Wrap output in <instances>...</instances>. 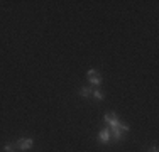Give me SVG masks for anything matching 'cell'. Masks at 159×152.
<instances>
[{"mask_svg": "<svg viewBox=\"0 0 159 152\" xmlns=\"http://www.w3.org/2000/svg\"><path fill=\"white\" fill-rule=\"evenodd\" d=\"M32 145H34V140L31 137H20L16 144V147L20 150H29V149H32Z\"/></svg>", "mask_w": 159, "mask_h": 152, "instance_id": "1", "label": "cell"}, {"mask_svg": "<svg viewBox=\"0 0 159 152\" xmlns=\"http://www.w3.org/2000/svg\"><path fill=\"white\" fill-rule=\"evenodd\" d=\"M103 118H105V122L108 123V128H117V127L120 125V118L117 117V113H113V112L107 113Z\"/></svg>", "mask_w": 159, "mask_h": 152, "instance_id": "2", "label": "cell"}, {"mask_svg": "<svg viewBox=\"0 0 159 152\" xmlns=\"http://www.w3.org/2000/svg\"><path fill=\"white\" fill-rule=\"evenodd\" d=\"M86 78H88V81L92 83V85H95V86H100L102 85V76L97 73V69H88Z\"/></svg>", "mask_w": 159, "mask_h": 152, "instance_id": "3", "label": "cell"}, {"mask_svg": "<svg viewBox=\"0 0 159 152\" xmlns=\"http://www.w3.org/2000/svg\"><path fill=\"white\" fill-rule=\"evenodd\" d=\"M110 139H112V134H110V130H108V128H103V130H100V134H98V140H100L102 144L110 142Z\"/></svg>", "mask_w": 159, "mask_h": 152, "instance_id": "4", "label": "cell"}, {"mask_svg": "<svg viewBox=\"0 0 159 152\" xmlns=\"http://www.w3.org/2000/svg\"><path fill=\"white\" fill-rule=\"evenodd\" d=\"M92 96L95 98V100H98V101L103 100V93H102L100 90H92Z\"/></svg>", "mask_w": 159, "mask_h": 152, "instance_id": "5", "label": "cell"}, {"mask_svg": "<svg viewBox=\"0 0 159 152\" xmlns=\"http://www.w3.org/2000/svg\"><path fill=\"white\" fill-rule=\"evenodd\" d=\"M80 95H81V96H90V95H92V90L90 88H81L80 90Z\"/></svg>", "mask_w": 159, "mask_h": 152, "instance_id": "6", "label": "cell"}, {"mask_svg": "<svg viewBox=\"0 0 159 152\" xmlns=\"http://www.w3.org/2000/svg\"><path fill=\"white\" fill-rule=\"evenodd\" d=\"M3 150H5V152H12L14 150V145H12V144H7V145L3 147Z\"/></svg>", "mask_w": 159, "mask_h": 152, "instance_id": "7", "label": "cell"}, {"mask_svg": "<svg viewBox=\"0 0 159 152\" xmlns=\"http://www.w3.org/2000/svg\"><path fill=\"white\" fill-rule=\"evenodd\" d=\"M152 152H157V147H156V145L152 147Z\"/></svg>", "mask_w": 159, "mask_h": 152, "instance_id": "8", "label": "cell"}]
</instances>
